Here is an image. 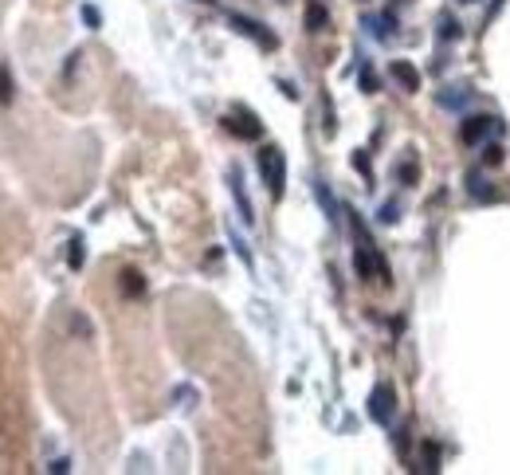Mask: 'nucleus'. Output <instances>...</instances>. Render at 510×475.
Masks as SVG:
<instances>
[{
    "label": "nucleus",
    "instance_id": "f257e3e1",
    "mask_svg": "<svg viewBox=\"0 0 510 475\" xmlns=\"http://www.w3.org/2000/svg\"><path fill=\"white\" fill-rule=\"evenodd\" d=\"M259 173H263L271 197H282V185H287V157H282L279 146H267L259 154Z\"/></svg>",
    "mask_w": 510,
    "mask_h": 475
},
{
    "label": "nucleus",
    "instance_id": "f03ea898",
    "mask_svg": "<svg viewBox=\"0 0 510 475\" xmlns=\"http://www.w3.org/2000/svg\"><path fill=\"white\" fill-rule=\"evenodd\" d=\"M392 405H397V393H392L389 385H377L373 397H369V417L377 424H389L392 421Z\"/></svg>",
    "mask_w": 510,
    "mask_h": 475
},
{
    "label": "nucleus",
    "instance_id": "7ed1b4c3",
    "mask_svg": "<svg viewBox=\"0 0 510 475\" xmlns=\"http://www.w3.org/2000/svg\"><path fill=\"white\" fill-rule=\"evenodd\" d=\"M224 126H228V134L247 137V142H255V137L263 134V126H259L251 114H228V118H224Z\"/></svg>",
    "mask_w": 510,
    "mask_h": 475
},
{
    "label": "nucleus",
    "instance_id": "20e7f679",
    "mask_svg": "<svg viewBox=\"0 0 510 475\" xmlns=\"http://www.w3.org/2000/svg\"><path fill=\"white\" fill-rule=\"evenodd\" d=\"M487 134H491V118H483V114H475V118H467L464 126H459V142H464V146L483 142Z\"/></svg>",
    "mask_w": 510,
    "mask_h": 475
},
{
    "label": "nucleus",
    "instance_id": "39448f33",
    "mask_svg": "<svg viewBox=\"0 0 510 475\" xmlns=\"http://www.w3.org/2000/svg\"><path fill=\"white\" fill-rule=\"evenodd\" d=\"M389 71H392V79L401 82L404 91H420V71H416V67H412V63H404V59H397V63H392Z\"/></svg>",
    "mask_w": 510,
    "mask_h": 475
},
{
    "label": "nucleus",
    "instance_id": "423d86ee",
    "mask_svg": "<svg viewBox=\"0 0 510 475\" xmlns=\"http://www.w3.org/2000/svg\"><path fill=\"white\" fill-rule=\"evenodd\" d=\"M232 24H236V32H244V36L259 39L263 47H275V36H271V32H263V27L255 24V20H247V16H232Z\"/></svg>",
    "mask_w": 510,
    "mask_h": 475
},
{
    "label": "nucleus",
    "instance_id": "0eeeda50",
    "mask_svg": "<svg viewBox=\"0 0 510 475\" xmlns=\"http://www.w3.org/2000/svg\"><path fill=\"white\" fill-rule=\"evenodd\" d=\"M232 192H236V204H240V216H244V224H251V201H247V192H244V181H240V173L232 169Z\"/></svg>",
    "mask_w": 510,
    "mask_h": 475
},
{
    "label": "nucleus",
    "instance_id": "6e6552de",
    "mask_svg": "<svg viewBox=\"0 0 510 475\" xmlns=\"http://www.w3.org/2000/svg\"><path fill=\"white\" fill-rule=\"evenodd\" d=\"M306 27L310 32H322V27H326V8H322V4H306Z\"/></svg>",
    "mask_w": 510,
    "mask_h": 475
},
{
    "label": "nucleus",
    "instance_id": "1a4fd4ad",
    "mask_svg": "<svg viewBox=\"0 0 510 475\" xmlns=\"http://www.w3.org/2000/svg\"><path fill=\"white\" fill-rule=\"evenodd\" d=\"M122 279H126V283H122V291H126L130 299L146 291V283H142V275H137V271H126V275H122Z\"/></svg>",
    "mask_w": 510,
    "mask_h": 475
},
{
    "label": "nucleus",
    "instance_id": "9d476101",
    "mask_svg": "<svg viewBox=\"0 0 510 475\" xmlns=\"http://www.w3.org/2000/svg\"><path fill=\"white\" fill-rule=\"evenodd\" d=\"M467 102H471V94H464V91H459V94H440V106H452V110L467 106Z\"/></svg>",
    "mask_w": 510,
    "mask_h": 475
},
{
    "label": "nucleus",
    "instance_id": "9b49d317",
    "mask_svg": "<svg viewBox=\"0 0 510 475\" xmlns=\"http://www.w3.org/2000/svg\"><path fill=\"white\" fill-rule=\"evenodd\" d=\"M0 102H12V79H8V67H0Z\"/></svg>",
    "mask_w": 510,
    "mask_h": 475
},
{
    "label": "nucleus",
    "instance_id": "f8f14e48",
    "mask_svg": "<svg viewBox=\"0 0 510 475\" xmlns=\"http://www.w3.org/2000/svg\"><path fill=\"white\" fill-rule=\"evenodd\" d=\"M440 27H444V39H456L459 32H464V24H456L452 16H444V20H440Z\"/></svg>",
    "mask_w": 510,
    "mask_h": 475
},
{
    "label": "nucleus",
    "instance_id": "ddd939ff",
    "mask_svg": "<svg viewBox=\"0 0 510 475\" xmlns=\"http://www.w3.org/2000/svg\"><path fill=\"white\" fill-rule=\"evenodd\" d=\"M67 264L82 267V240H71V252H67Z\"/></svg>",
    "mask_w": 510,
    "mask_h": 475
},
{
    "label": "nucleus",
    "instance_id": "4468645a",
    "mask_svg": "<svg viewBox=\"0 0 510 475\" xmlns=\"http://www.w3.org/2000/svg\"><path fill=\"white\" fill-rule=\"evenodd\" d=\"M82 20H87V27H99V24H102V16H99V8H94V4H82Z\"/></svg>",
    "mask_w": 510,
    "mask_h": 475
},
{
    "label": "nucleus",
    "instance_id": "2eb2a0df",
    "mask_svg": "<svg viewBox=\"0 0 510 475\" xmlns=\"http://www.w3.org/2000/svg\"><path fill=\"white\" fill-rule=\"evenodd\" d=\"M502 161V146H487L483 149V165H499Z\"/></svg>",
    "mask_w": 510,
    "mask_h": 475
},
{
    "label": "nucleus",
    "instance_id": "dca6fc26",
    "mask_svg": "<svg viewBox=\"0 0 510 475\" xmlns=\"http://www.w3.org/2000/svg\"><path fill=\"white\" fill-rule=\"evenodd\" d=\"M381 220H385V224H392V220H397V204H385V209H381Z\"/></svg>",
    "mask_w": 510,
    "mask_h": 475
},
{
    "label": "nucleus",
    "instance_id": "f3484780",
    "mask_svg": "<svg viewBox=\"0 0 510 475\" xmlns=\"http://www.w3.org/2000/svg\"><path fill=\"white\" fill-rule=\"evenodd\" d=\"M464 4H467V0H464Z\"/></svg>",
    "mask_w": 510,
    "mask_h": 475
}]
</instances>
